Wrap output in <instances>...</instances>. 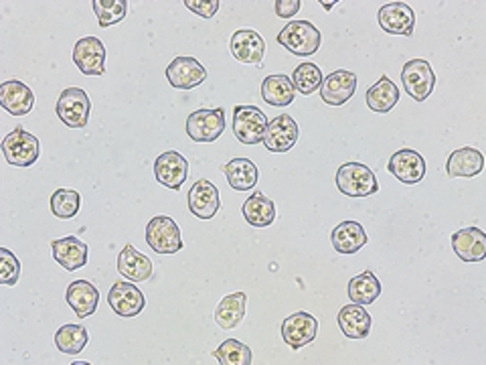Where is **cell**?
<instances>
[{"label":"cell","mask_w":486,"mask_h":365,"mask_svg":"<svg viewBox=\"0 0 486 365\" xmlns=\"http://www.w3.org/2000/svg\"><path fill=\"white\" fill-rule=\"evenodd\" d=\"M276 41L292 55L310 58V55H314L321 49L323 35L310 21H290L288 25L278 33Z\"/></svg>","instance_id":"cell-1"},{"label":"cell","mask_w":486,"mask_h":365,"mask_svg":"<svg viewBox=\"0 0 486 365\" xmlns=\"http://www.w3.org/2000/svg\"><path fill=\"white\" fill-rule=\"evenodd\" d=\"M337 189L342 195L361 200V197L376 195L379 191V182L367 165L347 163L337 171Z\"/></svg>","instance_id":"cell-2"},{"label":"cell","mask_w":486,"mask_h":365,"mask_svg":"<svg viewBox=\"0 0 486 365\" xmlns=\"http://www.w3.org/2000/svg\"><path fill=\"white\" fill-rule=\"evenodd\" d=\"M39 138L35 134L27 132L22 126H17L11 134H6L3 140V155L11 166H33L39 158Z\"/></svg>","instance_id":"cell-3"},{"label":"cell","mask_w":486,"mask_h":365,"mask_svg":"<svg viewBox=\"0 0 486 365\" xmlns=\"http://www.w3.org/2000/svg\"><path fill=\"white\" fill-rule=\"evenodd\" d=\"M146 244L156 254H177L182 250L181 227L169 216H155L146 224Z\"/></svg>","instance_id":"cell-4"},{"label":"cell","mask_w":486,"mask_h":365,"mask_svg":"<svg viewBox=\"0 0 486 365\" xmlns=\"http://www.w3.org/2000/svg\"><path fill=\"white\" fill-rule=\"evenodd\" d=\"M55 110H57L59 120L69 129H84L90 120L92 102L82 87H67L61 92Z\"/></svg>","instance_id":"cell-5"},{"label":"cell","mask_w":486,"mask_h":365,"mask_svg":"<svg viewBox=\"0 0 486 365\" xmlns=\"http://www.w3.org/2000/svg\"><path fill=\"white\" fill-rule=\"evenodd\" d=\"M402 84L416 102H426L436 87V74L426 59H411L403 66Z\"/></svg>","instance_id":"cell-6"},{"label":"cell","mask_w":486,"mask_h":365,"mask_svg":"<svg viewBox=\"0 0 486 365\" xmlns=\"http://www.w3.org/2000/svg\"><path fill=\"white\" fill-rule=\"evenodd\" d=\"M268 129V118L256 106H235L234 134L242 145H260Z\"/></svg>","instance_id":"cell-7"},{"label":"cell","mask_w":486,"mask_h":365,"mask_svg":"<svg viewBox=\"0 0 486 365\" xmlns=\"http://www.w3.org/2000/svg\"><path fill=\"white\" fill-rule=\"evenodd\" d=\"M225 132V112L223 108L197 110L187 118V134L195 142H215Z\"/></svg>","instance_id":"cell-8"},{"label":"cell","mask_w":486,"mask_h":365,"mask_svg":"<svg viewBox=\"0 0 486 365\" xmlns=\"http://www.w3.org/2000/svg\"><path fill=\"white\" fill-rule=\"evenodd\" d=\"M387 171L403 185H418L426 177V158L411 148L395 150L389 156Z\"/></svg>","instance_id":"cell-9"},{"label":"cell","mask_w":486,"mask_h":365,"mask_svg":"<svg viewBox=\"0 0 486 365\" xmlns=\"http://www.w3.org/2000/svg\"><path fill=\"white\" fill-rule=\"evenodd\" d=\"M108 305L118 316L132 319V316H138L142 311H145L146 297L142 295V290L138 287H134L132 282L119 280L110 289Z\"/></svg>","instance_id":"cell-10"},{"label":"cell","mask_w":486,"mask_h":365,"mask_svg":"<svg viewBox=\"0 0 486 365\" xmlns=\"http://www.w3.org/2000/svg\"><path fill=\"white\" fill-rule=\"evenodd\" d=\"M318 333V321L306 311L292 313L282 323V339L290 349H302L313 343Z\"/></svg>","instance_id":"cell-11"},{"label":"cell","mask_w":486,"mask_h":365,"mask_svg":"<svg viewBox=\"0 0 486 365\" xmlns=\"http://www.w3.org/2000/svg\"><path fill=\"white\" fill-rule=\"evenodd\" d=\"M321 98L329 106H342L355 96L357 92V74L349 69H337L323 79Z\"/></svg>","instance_id":"cell-12"},{"label":"cell","mask_w":486,"mask_h":365,"mask_svg":"<svg viewBox=\"0 0 486 365\" xmlns=\"http://www.w3.org/2000/svg\"><path fill=\"white\" fill-rule=\"evenodd\" d=\"M264 147L270 153H288L298 142V124L290 114L276 116L272 122H268L264 134Z\"/></svg>","instance_id":"cell-13"},{"label":"cell","mask_w":486,"mask_h":365,"mask_svg":"<svg viewBox=\"0 0 486 365\" xmlns=\"http://www.w3.org/2000/svg\"><path fill=\"white\" fill-rule=\"evenodd\" d=\"M379 25L389 35L411 37L416 27V13L405 3H389L379 9Z\"/></svg>","instance_id":"cell-14"},{"label":"cell","mask_w":486,"mask_h":365,"mask_svg":"<svg viewBox=\"0 0 486 365\" xmlns=\"http://www.w3.org/2000/svg\"><path fill=\"white\" fill-rule=\"evenodd\" d=\"M106 47L98 37H82L74 47V63L84 76H103Z\"/></svg>","instance_id":"cell-15"},{"label":"cell","mask_w":486,"mask_h":365,"mask_svg":"<svg viewBox=\"0 0 486 365\" xmlns=\"http://www.w3.org/2000/svg\"><path fill=\"white\" fill-rule=\"evenodd\" d=\"M155 174L163 187L179 191L189 174L187 158L182 156L179 150H166V153H163L155 161Z\"/></svg>","instance_id":"cell-16"},{"label":"cell","mask_w":486,"mask_h":365,"mask_svg":"<svg viewBox=\"0 0 486 365\" xmlns=\"http://www.w3.org/2000/svg\"><path fill=\"white\" fill-rule=\"evenodd\" d=\"M221 208L219 189L209 179H199L189 191V209L199 219H213Z\"/></svg>","instance_id":"cell-17"},{"label":"cell","mask_w":486,"mask_h":365,"mask_svg":"<svg viewBox=\"0 0 486 365\" xmlns=\"http://www.w3.org/2000/svg\"><path fill=\"white\" fill-rule=\"evenodd\" d=\"M166 79L174 90H193L207 79V69L195 58H177L166 67Z\"/></svg>","instance_id":"cell-18"},{"label":"cell","mask_w":486,"mask_h":365,"mask_svg":"<svg viewBox=\"0 0 486 365\" xmlns=\"http://www.w3.org/2000/svg\"><path fill=\"white\" fill-rule=\"evenodd\" d=\"M231 53L234 58L242 63H248V66H261L266 53V41L264 37L252 29H242L235 31L234 37H231Z\"/></svg>","instance_id":"cell-19"},{"label":"cell","mask_w":486,"mask_h":365,"mask_svg":"<svg viewBox=\"0 0 486 365\" xmlns=\"http://www.w3.org/2000/svg\"><path fill=\"white\" fill-rule=\"evenodd\" d=\"M0 106L13 116H27L35 108V93L27 84L11 79L0 85Z\"/></svg>","instance_id":"cell-20"},{"label":"cell","mask_w":486,"mask_h":365,"mask_svg":"<svg viewBox=\"0 0 486 365\" xmlns=\"http://www.w3.org/2000/svg\"><path fill=\"white\" fill-rule=\"evenodd\" d=\"M452 248L462 262H482L486 258V234L478 227L460 229L452 236Z\"/></svg>","instance_id":"cell-21"},{"label":"cell","mask_w":486,"mask_h":365,"mask_svg":"<svg viewBox=\"0 0 486 365\" xmlns=\"http://www.w3.org/2000/svg\"><path fill=\"white\" fill-rule=\"evenodd\" d=\"M51 252L55 262L67 272L84 268L87 264V244L75 236L61 237V240L51 242Z\"/></svg>","instance_id":"cell-22"},{"label":"cell","mask_w":486,"mask_h":365,"mask_svg":"<svg viewBox=\"0 0 486 365\" xmlns=\"http://www.w3.org/2000/svg\"><path fill=\"white\" fill-rule=\"evenodd\" d=\"M66 303L74 308L79 319H85L98 311L100 290L90 280H74L66 290Z\"/></svg>","instance_id":"cell-23"},{"label":"cell","mask_w":486,"mask_h":365,"mask_svg":"<svg viewBox=\"0 0 486 365\" xmlns=\"http://www.w3.org/2000/svg\"><path fill=\"white\" fill-rule=\"evenodd\" d=\"M118 272L130 282H146L153 276V262L128 244L118 256Z\"/></svg>","instance_id":"cell-24"},{"label":"cell","mask_w":486,"mask_h":365,"mask_svg":"<svg viewBox=\"0 0 486 365\" xmlns=\"http://www.w3.org/2000/svg\"><path fill=\"white\" fill-rule=\"evenodd\" d=\"M342 335L349 339H367L373 329V316L365 311L363 305H347L337 316Z\"/></svg>","instance_id":"cell-25"},{"label":"cell","mask_w":486,"mask_h":365,"mask_svg":"<svg viewBox=\"0 0 486 365\" xmlns=\"http://www.w3.org/2000/svg\"><path fill=\"white\" fill-rule=\"evenodd\" d=\"M484 169V156L481 150L473 147H464L454 150L448 156V163H446V173H448L450 179L458 177H476Z\"/></svg>","instance_id":"cell-26"},{"label":"cell","mask_w":486,"mask_h":365,"mask_svg":"<svg viewBox=\"0 0 486 365\" xmlns=\"http://www.w3.org/2000/svg\"><path fill=\"white\" fill-rule=\"evenodd\" d=\"M221 171L227 177L229 187L235 191H250L260 181V169L250 158H234L223 165Z\"/></svg>","instance_id":"cell-27"},{"label":"cell","mask_w":486,"mask_h":365,"mask_svg":"<svg viewBox=\"0 0 486 365\" xmlns=\"http://www.w3.org/2000/svg\"><path fill=\"white\" fill-rule=\"evenodd\" d=\"M332 248L339 254H357L369 242L365 227L358 221H342L332 229Z\"/></svg>","instance_id":"cell-28"},{"label":"cell","mask_w":486,"mask_h":365,"mask_svg":"<svg viewBox=\"0 0 486 365\" xmlns=\"http://www.w3.org/2000/svg\"><path fill=\"white\" fill-rule=\"evenodd\" d=\"M245 307H248V295L245 292H234V295L223 297L217 308H215L217 327L225 331L239 327V323L245 319Z\"/></svg>","instance_id":"cell-29"},{"label":"cell","mask_w":486,"mask_h":365,"mask_svg":"<svg viewBox=\"0 0 486 365\" xmlns=\"http://www.w3.org/2000/svg\"><path fill=\"white\" fill-rule=\"evenodd\" d=\"M243 219L253 227H268L276 221V203L268 200L264 193H252L248 200L243 201Z\"/></svg>","instance_id":"cell-30"},{"label":"cell","mask_w":486,"mask_h":365,"mask_svg":"<svg viewBox=\"0 0 486 365\" xmlns=\"http://www.w3.org/2000/svg\"><path fill=\"white\" fill-rule=\"evenodd\" d=\"M367 106L377 114H387L400 102V87H397L387 76L379 77L377 84H373L365 93Z\"/></svg>","instance_id":"cell-31"},{"label":"cell","mask_w":486,"mask_h":365,"mask_svg":"<svg viewBox=\"0 0 486 365\" xmlns=\"http://www.w3.org/2000/svg\"><path fill=\"white\" fill-rule=\"evenodd\" d=\"M381 295V282L377 274L373 270H365V272L357 274L355 279L349 282V298L353 300L355 305H373Z\"/></svg>","instance_id":"cell-32"},{"label":"cell","mask_w":486,"mask_h":365,"mask_svg":"<svg viewBox=\"0 0 486 365\" xmlns=\"http://www.w3.org/2000/svg\"><path fill=\"white\" fill-rule=\"evenodd\" d=\"M294 96H296V90L288 76H268L261 84V98L270 106H290Z\"/></svg>","instance_id":"cell-33"},{"label":"cell","mask_w":486,"mask_h":365,"mask_svg":"<svg viewBox=\"0 0 486 365\" xmlns=\"http://www.w3.org/2000/svg\"><path fill=\"white\" fill-rule=\"evenodd\" d=\"M87 341H90V335H87V331L82 325H63V327L55 333V345L66 355L82 353Z\"/></svg>","instance_id":"cell-34"},{"label":"cell","mask_w":486,"mask_h":365,"mask_svg":"<svg viewBox=\"0 0 486 365\" xmlns=\"http://www.w3.org/2000/svg\"><path fill=\"white\" fill-rule=\"evenodd\" d=\"M49 208L57 219H74L82 209V195L74 189H57L51 195Z\"/></svg>","instance_id":"cell-35"},{"label":"cell","mask_w":486,"mask_h":365,"mask_svg":"<svg viewBox=\"0 0 486 365\" xmlns=\"http://www.w3.org/2000/svg\"><path fill=\"white\" fill-rule=\"evenodd\" d=\"M221 365H250L252 349L237 339H227L211 353Z\"/></svg>","instance_id":"cell-36"},{"label":"cell","mask_w":486,"mask_h":365,"mask_svg":"<svg viewBox=\"0 0 486 365\" xmlns=\"http://www.w3.org/2000/svg\"><path fill=\"white\" fill-rule=\"evenodd\" d=\"M92 4L102 29L118 25V22L124 21L126 13H128V3L126 0H93Z\"/></svg>","instance_id":"cell-37"},{"label":"cell","mask_w":486,"mask_h":365,"mask_svg":"<svg viewBox=\"0 0 486 365\" xmlns=\"http://www.w3.org/2000/svg\"><path fill=\"white\" fill-rule=\"evenodd\" d=\"M323 79H324L323 71L318 69V66H314V63H300L292 74L294 90L305 93V96H310V93L321 90Z\"/></svg>","instance_id":"cell-38"},{"label":"cell","mask_w":486,"mask_h":365,"mask_svg":"<svg viewBox=\"0 0 486 365\" xmlns=\"http://www.w3.org/2000/svg\"><path fill=\"white\" fill-rule=\"evenodd\" d=\"M21 279V260L9 248H0V282L14 287Z\"/></svg>","instance_id":"cell-39"},{"label":"cell","mask_w":486,"mask_h":365,"mask_svg":"<svg viewBox=\"0 0 486 365\" xmlns=\"http://www.w3.org/2000/svg\"><path fill=\"white\" fill-rule=\"evenodd\" d=\"M182 4H185L190 13L199 14V17L213 19L215 14H217L221 3L219 0H185Z\"/></svg>","instance_id":"cell-40"},{"label":"cell","mask_w":486,"mask_h":365,"mask_svg":"<svg viewBox=\"0 0 486 365\" xmlns=\"http://www.w3.org/2000/svg\"><path fill=\"white\" fill-rule=\"evenodd\" d=\"M300 6H302L300 0H278L274 9L280 19H292L294 14L300 11Z\"/></svg>","instance_id":"cell-41"},{"label":"cell","mask_w":486,"mask_h":365,"mask_svg":"<svg viewBox=\"0 0 486 365\" xmlns=\"http://www.w3.org/2000/svg\"><path fill=\"white\" fill-rule=\"evenodd\" d=\"M321 4L324 6V9H326V11H331V9H332V4H337V3H321Z\"/></svg>","instance_id":"cell-42"}]
</instances>
